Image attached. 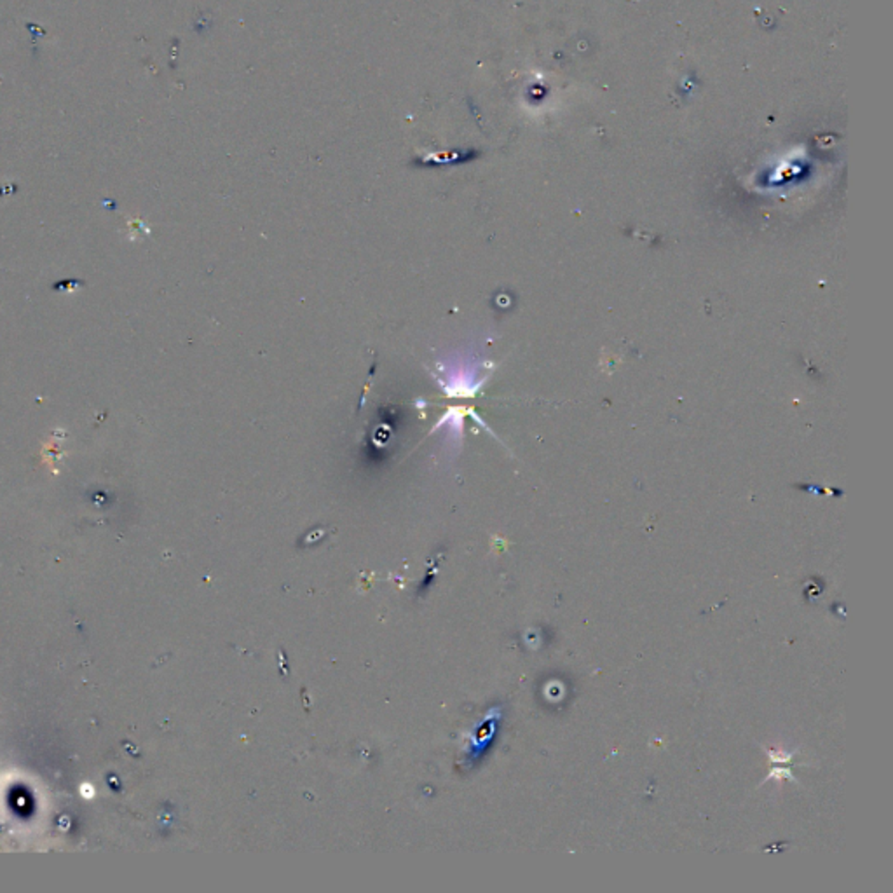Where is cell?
Instances as JSON below:
<instances>
[{
    "label": "cell",
    "mask_w": 893,
    "mask_h": 893,
    "mask_svg": "<svg viewBox=\"0 0 893 893\" xmlns=\"http://www.w3.org/2000/svg\"><path fill=\"white\" fill-rule=\"evenodd\" d=\"M471 369H466V366H461V363L457 365H450L445 369V381H444V388L449 395L454 396H461V395H468L469 388L473 384V376L469 372Z\"/></svg>",
    "instance_id": "cell-1"
}]
</instances>
